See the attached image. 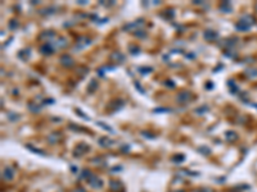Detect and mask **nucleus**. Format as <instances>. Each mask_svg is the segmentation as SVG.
Masks as SVG:
<instances>
[{"label":"nucleus","mask_w":257,"mask_h":192,"mask_svg":"<svg viewBox=\"0 0 257 192\" xmlns=\"http://www.w3.org/2000/svg\"><path fill=\"white\" fill-rule=\"evenodd\" d=\"M4 178H7V179H12V178H13V172H12L10 168H7V169L4 170Z\"/></svg>","instance_id":"f257e3e1"}]
</instances>
